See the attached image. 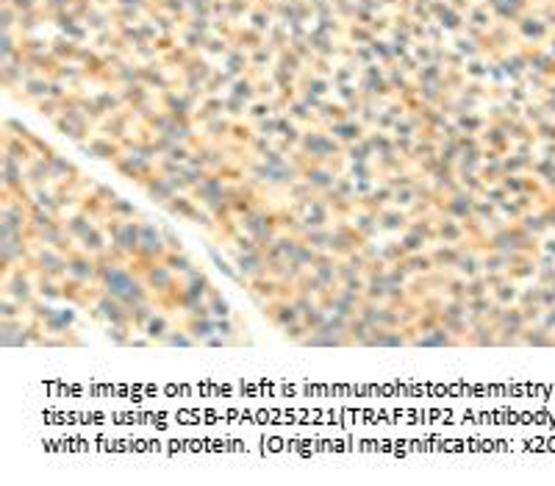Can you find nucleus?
Masks as SVG:
<instances>
[{"label":"nucleus","instance_id":"1","mask_svg":"<svg viewBox=\"0 0 555 486\" xmlns=\"http://www.w3.org/2000/svg\"><path fill=\"white\" fill-rule=\"evenodd\" d=\"M97 286L108 295L120 298L128 309L142 301H153V292L145 286L142 275H137L128 264H111L105 259H97Z\"/></svg>","mask_w":555,"mask_h":486},{"label":"nucleus","instance_id":"2","mask_svg":"<svg viewBox=\"0 0 555 486\" xmlns=\"http://www.w3.org/2000/svg\"><path fill=\"white\" fill-rule=\"evenodd\" d=\"M3 295L28 309L37 301V270L31 264H17L9 275H3Z\"/></svg>","mask_w":555,"mask_h":486},{"label":"nucleus","instance_id":"3","mask_svg":"<svg viewBox=\"0 0 555 486\" xmlns=\"http://www.w3.org/2000/svg\"><path fill=\"white\" fill-rule=\"evenodd\" d=\"M239 228L245 234H250L261 247H267L278 234H281V220H278V212H267V209H253L250 214L239 217Z\"/></svg>","mask_w":555,"mask_h":486},{"label":"nucleus","instance_id":"4","mask_svg":"<svg viewBox=\"0 0 555 486\" xmlns=\"http://www.w3.org/2000/svg\"><path fill=\"white\" fill-rule=\"evenodd\" d=\"M367 239L350 225V220L345 217V220H339L336 225L330 228V242H327V250L336 256V259H347L353 250H359L361 245H364Z\"/></svg>","mask_w":555,"mask_h":486},{"label":"nucleus","instance_id":"5","mask_svg":"<svg viewBox=\"0 0 555 486\" xmlns=\"http://www.w3.org/2000/svg\"><path fill=\"white\" fill-rule=\"evenodd\" d=\"M92 317L94 320H105V323H131V309L120 301V298H114V295H108L105 289H100L97 286V295H94V301H92Z\"/></svg>","mask_w":555,"mask_h":486},{"label":"nucleus","instance_id":"6","mask_svg":"<svg viewBox=\"0 0 555 486\" xmlns=\"http://www.w3.org/2000/svg\"><path fill=\"white\" fill-rule=\"evenodd\" d=\"M31 267L39 275H53V278H64L67 275V253L50 245H34V256H31Z\"/></svg>","mask_w":555,"mask_h":486},{"label":"nucleus","instance_id":"7","mask_svg":"<svg viewBox=\"0 0 555 486\" xmlns=\"http://www.w3.org/2000/svg\"><path fill=\"white\" fill-rule=\"evenodd\" d=\"M139 275H142L145 286L153 292V298H156V301H159V298H167L170 292H172V289L181 283V281H178V275H175V272H172V270H170L164 261H153V264H148V267H145Z\"/></svg>","mask_w":555,"mask_h":486},{"label":"nucleus","instance_id":"8","mask_svg":"<svg viewBox=\"0 0 555 486\" xmlns=\"http://www.w3.org/2000/svg\"><path fill=\"white\" fill-rule=\"evenodd\" d=\"M294 209L300 212L303 228H330L333 212H330V206H327V201L322 198V194H316V198H308V201H297Z\"/></svg>","mask_w":555,"mask_h":486},{"label":"nucleus","instance_id":"9","mask_svg":"<svg viewBox=\"0 0 555 486\" xmlns=\"http://www.w3.org/2000/svg\"><path fill=\"white\" fill-rule=\"evenodd\" d=\"M475 201H478V194L461 189V192L450 194V198H444V201L438 203V212L447 214V217H456V220H461V223H467V220L475 217Z\"/></svg>","mask_w":555,"mask_h":486},{"label":"nucleus","instance_id":"10","mask_svg":"<svg viewBox=\"0 0 555 486\" xmlns=\"http://www.w3.org/2000/svg\"><path fill=\"white\" fill-rule=\"evenodd\" d=\"M67 275L78 278L83 283H97V259L89 256L86 250L75 247L72 253H67Z\"/></svg>","mask_w":555,"mask_h":486},{"label":"nucleus","instance_id":"11","mask_svg":"<svg viewBox=\"0 0 555 486\" xmlns=\"http://www.w3.org/2000/svg\"><path fill=\"white\" fill-rule=\"evenodd\" d=\"M414 339V325L408 328H372L364 347H405Z\"/></svg>","mask_w":555,"mask_h":486},{"label":"nucleus","instance_id":"12","mask_svg":"<svg viewBox=\"0 0 555 486\" xmlns=\"http://www.w3.org/2000/svg\"><path fill=\"white\" fill-rule=\"evenodd\" d=\"M339 175H342V172H339L336 167H330V164H305L303 172H300V178H305L316 194L330 192Z\"/></svg>","mask_w":555,"mask_h":486},{"label":"nucleus","instance_id":"13","mask_svg":"<svg viewBox=\"0 0 555 486\" xmlns=\"http://www.w3.org/2000/svg\"><path fill=\"white\" fill-rule=\"evenodd\" d=\"M234 264L239 270V275L250 283L253 278H261V275H270V264H267V256L264 250H250V253H234Z\"/></svg>","mask_w":555,"mask_h":486},{"label":"nucleus","instance_id":"14","mask_svg":"<svg viewBox=\"0 0 555 486\" xmlns=\"http://www.w3.org/2000/svg\"><path fill=\"white\" fill-rule=\"evenodd\" d=\"M261 312H264V317H270V323H272L278 331L286 328V325H292V323H297V320H303V314L297 312V306H294L292 301H283V298L264 303Z\"/></svg>","mask_w":555,"mask_h":486},{"label":"nucleus","instance_id":"15","mask_svg":"<svg viewBox=\"0 0 555 486\" xmlns=\"http://www.w3.org/2000/svg\"><path fill=\"white\" fill-rule=\"evenodd\" d=\"M470 239L467 225L456 217L447 214H438L436 217V242H447V245H464Z\"/></svg>","mask_w":555,"mask_h":486},{"label":"nucleus","instance_id":"16","mask_svg":"<svg viewBox=\"0 0 555 486\" xmlns=\"http://www.w3.org/2000/svg\"><path fill=\"white\" fill-rule=\"evenodd\" d=\"M75 323H78V309L72 303H67L64 309H56V314L50 320L42 323V331L50 336H70Z\"/></svg>","mask_w":555,"mask_h":486},{"label":"nucleus","instance_id":"17","mask_svg":"<svg viewBox=\"0 0 555 486\" xmlns=\"http://www.w3.org/2000/svg\"><path fill=\"white\" fill-rule=\"evenodd\" d=\"M427 250H430V259H433V264H436L438 272L456 270V264H458V259L464 253L461 245H447V242H433V247H427Z\"/></svg>","mask_w":555,"mask_h":486},{"label":"nucleus","instance_id":"18","mask_svg":"<svg viewBox=\"0 0 555 486\" xmlns=\"http://www.w3.org/2000/svg\"><path fill=\"white\" fill-rule=\"evenodd\" d=\"M61 223H64V231H67V236L78 245L94 225H97V220L92 217V214H86L83 209H75V212H70L67 217H61Z\"/></svg>","mask_w":555,"mask_h":486},{"label":"nucleus","instance_id":"19","mask_svg":"<svg viewBox=\"0 0 555 486\" xmlns=\"http://www.w3.org/2000/svg\"><path fill=\"white\" fill-rule=\"evenodd\" d=\"M248 292H250V298H253L259 306H264V303H270V301H278V295H281V281L272 278V275H261V278H253V281L248 283Z\"/></svg>","mask_w":555,"mask_h":486},{"label":"nucleus","instance_id":"20","mask_svg":"<svg viewBox=\"0 0 555 486\" xmlns=\"http://www.w3.org/2000/svg\"><path fill=\"white\" fill-rule=\"evenodd\" d=\"M142 189H145V194L156 203V206H164L170 198H175V186H172V181L167 178V175H159V172H153L145 183H142Z\"/></svg>","mask_w":555,"mask_h":486},{"label":"nucleus","instance_id":"21","mask_svg":"<svg viewBox=\"0 0 555 486\" xmlns=\"http://www.w3.org/2000/svg\"><path fill=\"white\" fill-rule=\"evenodd\" d=\"M458 342H461V339H456L441 323H438L436 328H430V331H425V334H416V336L411 339L414 347H456Z\"/></svg>","mask_w":555,"mask_h":486},{"label":"nucleus","instance_id":"22","mask_svg":"<svg viewBox=\"0 0 555 486\" xmlns=\"http://www.w3.org/2000/svg\"><path fill=\"white\" fill-rule=\"evenodd\" d=\"M408 220H411V214L405 209L394 206V203L378 212V228L386 231V234H403L408 228Z\"/></svg>","mask_w":555,"mask_h":486},{"label":"nucleus","instance_id":"23","mask_svg":"<svg viewBox=\"0 0 555 486\" xmlns=\"http://www.w3.org/2000/svg\"><path fill=\"white\" fill-rule=\"evenodd\" d=\"M81 175H83V172H81L67 156H61V153L50 156V183H56V186L72 183V181H78Z\"/></svg>","mask_w":555,"mask_h":486},{"label":"nucleus","instance_id":"24","mask_svg":"<svg viewBox=\"0 0 555 486\" xmlns=\"http://www.w3.org/2000/svg\"><path fill=\"white\" fill-rule=\"evenodd\" d=\"M347 220H350V225H353L364 239H372V236L381 231V228H378V212H372V209H367V206H361V203L350 212Z\"/></svg>","mask_w":555,"mask_h":486},{"label":"nucleus","instance_id":"25","mask_svg":"<svg viewBox=\"0 0 555 486\" xmlns=\"http://www.w3.org/2000/svg\"><path fill=\"white\" fill-rule=\"evenodd\" d=\"M78 247L81 250H86L89 256H94V259H100L108 247H111V236H108V231L103 228V225H94L81 242H78Z\"/></svg>","mask_w":555,"mask_h":486},{"label":"nucleus","instance_id":"26","mask_svg":"<svg viewBox=\"0 0 555 486\" xmlns=\"http://www.w3.org/2000/svg\"><path fill=\"white\" fill-rule=\"evenodd\" d=\"M300 345H303V347H347V345H353V342H350L347 336H339V334H330V331L319 328V331H311Z\"/></svg>","mask_w":555,"mask_h":486},{"label":"nucleus","instance_id":"27","mask_svg":"<svg viewBox=\"0 0 555 486\" xmlns=\"http://www.w3.org/2000/svg\"><path fill=\"white\" fill-rule=\"evenodd\" d=\"M37 298L42 301H64V286H61V278H53V275H39L37 272Z\"/></svg>","mask_w":555,"mask_h":486},{"label":"nucleus","instance_id":"28","mask_svg":"<svg viewBox=\"0 0 555 486\" xmlns=\"http://www.w3.org/2000/svg\"><path fill=\"white\" fill-rule=\"evenodd\" d=\"M392 198H394V189H392L386 181H378V186L370 192V198H364V201H359V203L367 206V209H372V212H381V209L392 206Z\"/></svg>","mask_w":555,"mask_h":486},{"label":"nucleus","instance_id":"29","mask_svg":"<svg viewBox=\"0 0 555 486\" xmlns=\"http://www.w3.org/2000/svg\"><path fill=\"white\" fill-rule=\"evenodd\" d=\"M170 331H172V320H170L167 314H161V312H156V314L148 320V325L142 328V334H145L150 342H159V345L167 339Z\"/></svg>","mask_w":555,"mask_h":486},{"label":"nucleus","instance_id":"30","mask_svg":"<svg viewBox=\"0 0 555 486\" xmlns=\"http://www.w3.org/2000/svg\"><path fill=\"white\" fill-rule=\"evenodd\" d=\"M456 272L461 275V278H478V275H483V259L475 253V250H464L461 253V259H458V264H456Z\"/></svg>","mask_w":555,"mask_h":486},{"label":"nucleus","instance_id":"31","mask_svg":"<svg viewBox=\"0 0 555 486\" xmlns=\"http://www.w3.org/2000/svg\"><path fill=\"white\" fill-rule=\"evenodd\" d=\"M183 328H186L197 342H205L208 336L216 334L214 317H186V320H183Z\"/></svg>","mask_w":555,"mask_h":486},{"label":"nucleus","instance_id":"32","mask_svg":"<svg viewBox=\"0 0 555 486\" xmlns=\"http://www.w3.org/2000/svg\"><path fill=\"white\" fill-rule=\"evenodd\" d=\"M134 334V323H105V339L111 345H120V347H128L131 345V336Z\"/></svg>","mask_w":555,"mask_h":486},{"label":"nucleus","instance_id":"33","mask_svg":"<svg viewBox=\"0 0 555 486\" xmlns=\"http://www.w3.org/2000/svg\"><path fill=\"white\" fill-rule=\"evenodd\" d=\"M403 261H405V267H408L411 275H430V272L436 270V264H433V259H430V250L408 253Z\"/></svg>","mask_w":555,"mask_h":486},{"label":"nucleus","instance_id":"34","mask_svg":"<svg viewBox=\"0 0 555 486\" xmlns=\"http://www.w3.org/2000/svg\"><path fill=\"white\" fill-rule=\"evenodd\" d=\"M208 256H211V261H214V267L222 272V275H225V278H231L234 283H239V286H248V281L239 275V270H236V264H231L225 256H222L216 247H208Z\"/></svg>","mask_w":555,"mask_h":486},{"label":"nucleus","instance_id":"35","mask_svg":"<svg viewBox=\"0 0 555 486\" xmlns=\"http://www.w3.org/2000/svg\"><path fill=\"white\" fill-rule=\"evenodd\" d=\"M105 217H114V220H137L139 217V209L125 201V198H114L108 206H105Z\"/></svg>","mask_w":555,"mask_h":486},{"label":"nucleus","instance_id":"36","mask_svg":"<svg viewBox=\"0 0 555 486\" xmlns=\"http://www.w3.org/2000/svg\"><path fill=\"white\" fill-rule=\"evenodd\" d=\"M164 264H167L178 278H183V275H189V272L194 270V261L186 256V250H170V253L164 256Z\"/></svg>","mask_w":555,"mask_h":486},{"label":"nucleus","instance_id":"37","mask_svg":"<svg viewBox=\"0 0 555 486\" xmlns=\"http://www.w3.org/2000/svg\"><path fill=\"white\" fill-rule=\"evenodd\" d=\"M408 228L411 231H416V234H422L430 245L436 242V217H433V212L430 214H419V217H411L408 220Z\"/></svg>","mask_w":555,"mask_h":486},{"label":"nucleus","instance_id":"38","mask_svg":"<svg viewBox=\"0 0 555 486\" xmlns=\"http://www.w3.org/2000/svg\"><path fill=\"white\" fill-rule=\"evenodd\" d=\"M159 309H156V301H142V303H134L131 306V323H134V328H145L148 325V320L156 314Z\"/></svg>","mask_w":555,"mask_h":486},{"label":"nucleus","instance_id":"39","mask_svg":"<svg viewBox=\"0 0 555 486\" xmlns=\"http://www.w3.org/2000/svg\"><path fill=\"white\" fill-rule=\"evenodd\" d=\"M370 334H372V325H370V323H367L361 314L350 317V331H347V336H350V342H353V345L364 347V342L370 339Z\"/></svg>","mask_w":555,"mask_h":486},{"label":"nucleus","instance_id":"40","mask_svg":"<svg viewBox=\"0 0 555 486\" xmlns=\"http://www.w3.org/2000/svg\"><path fill=\"white\" fill-rule=\"evenodd\" d=\"M20 317H28V309L23 303H17L9 295L0 298V320H20Z\"/></svg>","mask_w":555,"mask_h":486},{"label":"nucleus","instance_id":"41","mask_svg":"<svg viewBox=\"0 0 555 486\" xmlns=\"http://www.w3.org/2000/svg\"><path fill=\"white\" fill-rule=\"evenodd\" d=\"M300 239H303L305 245L316 247V250H327V242H330V228H305Z\"/></svg>","mask_w":555,"mask_h":486},{"label":"nucleus","instance_id":"42","mask_svg":"<svg viewBox=\"0 0 555 486\" xmlns=\"http://www.w3.org/2000/svg\"><path fill=\"white\" fill-rule=\"evenodd\" d=\"M400 245L405 247V253H422V250H427V239L422 236V234H416V231H411V228H405L403 234H400Z\"/></svg>","mask_w":555,"mask_h":486},{"label":"nucleus","instance_id":"43","mask_svg":"<svg viewBox=\"0 0 555 486\" xmlns=\"http://www.w3.org/2000/svg\"><path fill=\"white\" fill-rule=\"evenodd\" d=\"M161 345H167V347H194V345H200V342H197L186 328H172Z\"/></svg>","mask_w":555,"mask_h":486},{"label":"nucleus","instance_id":"44","mask_svg":"<svg viewBox=\"0 0 555 486\" xmlns=\"http://www.w3.org/2000/svg\"><path fill=\"white\" fill-rule=\"evenodd\" d=\"M208 306H211V314H214V317H234L231 303L222 298V292H219L216 286L211 289V295H208Z\"/></svg>","mask_w":555,"mask_h":486},{"label":"nucleus","instance_id":"45","mask_svg":"<svg viewBox=\"0 0 555 486\" xmlns=\"http://www.w3.org/2000/svg\"><path fill=\"white\" fill-rule=\"evenodd\" d=\"M416 201H419V194H416L414 183H411V186H400V189H394V198H392V203H394V206H400V209L411 212Z\"/></svg>","mask_w":555,"mask_h":486},{"label":"nucleus","instance_id":"46","mask_svg":"<svg viewBox=\"0 0 555 486\" xmlns=\"http://www.w3.org/2000/svg\"><path fill=\"white\" fill-rule=\"evenodd\" d=\"M347 175H350L353 181H370V178H375L378 172H375V164H372V161H350ZM375 181H378V178H375Z\"/></svg>","mask_w":555,"mask_h":486},{"label":"nucleus","instance_id":"47","mask_svg":"<svg viewBox=\"0 0 555 486\" xmlns=\"http://www.w3.org/2000/svg\"><path fill=\"white\" fill-rule=\"evenodd\" d=\"M408 253H405V247L400 245V242H386V245H381V261H386V264H397V261H403Z\"/></svg>","mask_w":555,"mask_h":486},{"label":"nucleus","instance_id":"48","mask_svg":"<svg viewBox=\"0 0 555 486\" xmlns=\"http://www.w3.org/2000/svg\"><path fill=\"white\" fill-rule=\"evenodd\" d=\"M436 325H438V312L422 309L419 317L414 320V336H416V334H425V331H430V328H436Z\"/></svg>","mask_w":555,"mask_h":486},{"label":"nucleus","instance_id":"49","mask_svg":"<svg viewBox=\"0 0 555 486\" xmlns=\"http://www.w3.org/2000/svg\"><path fill=\"white\" fill-rule=\"evenodd\" d=\"M492 292H494V301H497V306H511V303L516 301V289H514V283H508V281L497 283Z\"/></svg>","mask_w":555,"mask_h":486},{"label":"nucleus","instance_id":"50","mask_svg":"<svg viewBox=\"0 0 555 486\" xmlns=\"http://www.w3.org/2000/svg\"><path fill=\"white\" fill-rule=\"evenodd\" d=\"M228 242H231V245H234V247H236L239 253H250V250H261V245H259V242H256V239H253L250 234H245L242 228H239V231H236V234H234V236H231Z\"/></svg>","mask_w":555,"mask_h":486},{"label":"nucleus","instance_id":"51","mask_svg":"<svg viewBox=\"0 0 555 486\" xmlns=\"http://www.w3.org/2000/svg\"><path fill=\"white\" fill-rule=\"evenodd\" d=\"M325 320H327V309H322V306H314L311 312L303 314V323H305L308 334H311V331H319V328L325 325Z\"/></svg>","mask_w":555,"mask_h":486},{"label":"nucleus","instance_id":"52","mask_svg":"<svg viewBox=\"0 0 555 486\" xmlns=\"http://www.w3.org/2000/svg\"><path fill=\"white\" fill-rule=\"evenodd\" d=\"M214 325H216L219 336H228V339L239 342V325L234 323V317H214Z\"/></svg>","mask_w":555,"mask_h":486},{"label":"nucleus","instance_id":"53","mask_svg":"<svg viewBox=\"0 0 555 486\" xmlns=\"http://www.w3.org/2000/svg\"><path fill=\"white\" fill-rule=\"evenodd\" d=\"M444 298H461L467 301V278H447V283H444Z\"/></svg>","mask_w":555,"mask_h":486},{"label":"nucleus","instance_id":"54","mask_svg":"<svg viewBox=\"0 0 555 486\" xmlns=\"http://www.w3.org/2000/svg\"><path fill=\"white\" fill-rule=\"evenodd\" d=\"M281 334H283V339H286V342L300 345V342L308 336V328H305V323H303V320H297V323H292V325L281 328Z\"/></svg>","mask_w":555,"mask_h":486},{"label":"nucleus","instance_id":"55","mask_svg":"<svg viewBox=\"0 0 555 486\" xmlns=\"http://www.w3.org/2000/svg\"><path fill=\"white\" fill-rule=\"evenodd\" d=\"M386 281H367V289H364V298L367 301H375V303H386Z\"/></svg>","mask_w":555,"mask_h":486},{"label":"nucleus","instance_id":"56","mask_svg":"<svg viewBox=\"0 0 555 486\" xmlns=\"http://www.w3.org/2000/svg\"><path fill=\"white\" fill-rule=\"evenodd\" d=\"M322 250H316V247H311V245H305V242H300V247H297V256H294V261H300L303 267H314V261H316V256H319Z\"/></svg>","mask_w":555,"mask_h":486},{"label":"nucleus","instance_id":"57","mask_svg":"<svg viewBox=\"0 0 555 486\" xmlns=\"http://www.w3.org/2000/svg\"><path fill=\"white\" fill-rule=\"evenodd\" d=\"M186 317H214V314H211L208 301H194V303L186 309Z\"/></svg>","mask_w":555,"mask_h":486},{"label":"nucleus","instance_id":"58","mask_svg":"<svg viewBox=\"0 0 555 486\" xmlns=\"http://www.w3.org/2000/svg\"><path fill=\"white\" fill-rule=\"evenodd\" d=\"M378 186V181L375 178H370V181H356V198L359 201H364V198H370V192Z\"/></svg>","mask_w":555,"mask_h":486},{"label":"nucleus","instance_id":"59","mask_svg":"<svg viewBox=\"0 0 555 486\" xmlns=\"http://www.w3.org/2000/svg\"><path fill=\"white\" fill-rule=\"evenodd\" d=\"M92 192H94V194H100V198H103L105 203H111L114 198H120V194H117L114 189H111V186H105V183H92Z\"/></svg>","mask_w":555,"mask_h":486},{"label":"nucleus","instance_id":"60","mask_svg":"<svg viewBox=\"0 0 555 486\" xmlns=\"http://www.w3.org/2000/svg\"><path fill=\"white\" fill-rule=\"evenodd\" d=\"M164 242H167L170 250H183V242H181V236L172 228H164Z\"/></svg>","mask_w":555,"mask_h":486},{"label":"nucleus","instance_id":"61","mask_svg":"<svg viewBox=\"0 0 555 486\" xmlns=\"http://www.w3.org/2000/svg\"><path fill=\"white\" fill-rule=\"evenodd\" d=\"M203 345H205V347H228V345H236V342H234V339H228V336H219V334H214V336H208Z\"/></svg>","mask_w":555,"mask_h":486},{"label":"nucleus","instance_id":"62","mask_svg":"<svg viewBox=\"0 0 555 486\" xmlns=\"http://www.w3.org/2000/svg\"><path fill=\"white\" fill-rule=\"evenodd\" d=\"M541 328H547L549 334H555V306H552V309H544V314H541Z\"/></svg>","mask_w":555,"mask_h":486},{"label":"nucleus","instance_id":"63","mask_svg":"<svg viewBox=\"0 0 555 486\" xmlns=\"http://www.w3.org/2000/svg\"><path fill=\"white\" fill-rule=\"evenodd\" d=\"M547 250H549V253H555V242H547Z\"/></svg>","mask_w":555,"mask_h":486}]
</instances>
